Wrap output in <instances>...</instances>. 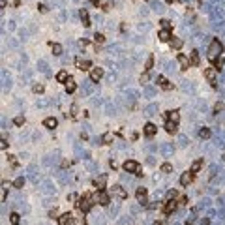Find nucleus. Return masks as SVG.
Returning <instances> with one entry per match:
<instances>
[{
  "label": "nucleus",
  "mask_w": 225,
  "mask_h": 225,
  "mask_svg": "<svg viewBox=\"0 0 225 225\" xmlns=\"http://www.w3.org/2000/svg\"><path fill=\"white\" fill-rule=\"evenodd\" d=\"M221 53H223V43L216 38V39H212L210 41V45H208V51H206V56L210 62H216L220 56H221Z\"/></svg>",
  "instance_id": "1"
},
{
  "label": "nucleus",
  "mask_w": 225,
  "mask_h": 225,
  "mask_svg": "<svg viewBox=\"0 0 225 225\" xmlns=\"http://www.w3.org/2000/svg\"><path fill=\"white\" fill-rule=\"evenodd\" d=\"M94 199H96V195H83L81 199H79V203H77V208L81 210V212H88L90 208H92V205H94Z\"/></svg>",
  "instance_id": "2"
},
{
  "label": "nucleus",
  "mask_w": 225,
  "mask_h": 225,
  "mask_svg": "<svg viewBox=\"0 0 225 225\" xmlns=\"http://www.w3.org/2000/svg\"><path fill=\"white\" fill-rule=\"evenodd\" d=\"M111 193H113L116 199H120V201L128 199V191L124 189V186H122V184H116V186H113V188H111Z\"/></svg>",
  "instance_id": "3"
},
{
  "label": "nucleus",
  "mask_w": 225,
  "mask_h": 225,
  "mask_svg": "<svg viewBox=\"0 0 225 225\" xmlns=\"http://www.w3.org/2000/svg\"><path fill=\"white\" fill-rule=\"evenodd\" d=\"M139 169H141V165H139L135 159H126V162H124V171H126V173H133V175H137Z\"/></svg>",
  "instance_id": "4"
},
{
  "label": "nucleus",
  "mask_w": 225,
  "mask_h": 225,
  "mask_svg": "<svg viewBox=\"0 0 225 225\" xmlns=\"http://www.w3.org/2000/svg\"><path fill=\"white\" fill-rule=\"evenodd\" d=\"M135 197H137V201H139V205L141 206H146L148 205V201H146V188H137V191H135Z\"/></svg>",
  "instance_id": "5"
},
{
  "label": "nucleus",
  "mask_w": 225,
  "mask_h": 225,
  "mask_svg": "<svg viewBox=\"0 0 225 225\" xmlns=\"http://www.w3.org/2000/svg\"><path fill=\"white\" fill-rule=\"evenodd\" d=\"M159 152H162L165 158H173V154H175V146L171 145V143H162V146H159Z\"/></svg>",
  "instance_id": "6"
},
{
  "label": "nucleus",
  "mask_w": 225,
  "mask_h": 225,
  "mask_svg": "<svg viewBox=\"0 0 225 225\" xmlns=\"http://www.w3.org/2000/svg\"><path fill=\"white\" fill-rule=\"evenodd\" d=\"M58 225H75V218H73V214H70V212L62 214V216L58 218Z\"/></svg>",
  "instance_id": "7"
},
{
  "label": "nucleus",
  "mask_w": 225,
  "mask_h": 225,
  "mask_svg": "<svg viewBox=\"0 0 225 225\" xmlns=\"http://www.w3.org/2000/svg\"><path fill=\"white\" fill-rule=\"evenodd\" d=\"M216 77H218V70L214 68V66L205 70V79H206L208 83H212V84H214V83H216Z\"/></svg>",
  "instance_id": "8"
},
{
  "label": "nucleus",
  "mask_w": 225,
  "mask_h": 225,
  "mask_svg": "<svg viewBox=\"0 0 225 225\" xmlns=\"http://www.w3.org/2000/svg\"><path fill=\"white\" fill-rule=\"evenodd\" d=\"M94 90V81L88 79V81H83V90H81V96H90Z\"/></svg>",
  "instance_id": "9"
},
{
  "label": "nucleus",
  "mask_w": 225,
  "mask_h": 225,
  "mask_svg": "<svg viewBox=\"0 0 225 225\" xmlns=\"http://www.w3.org/2000/svg\"><path fill=\"white\" fill-rule=\"evenodd\" d=\"M96 199H98V203L101 206H107L111 203V197H109V193H105V191H98L96 193Z\"/></svg>",
  "instance_id": "10"
},
{
  "label": "nucleus",
  "mask_w": 225,
  "mask_h": 225,
  "mask_svg": "<svg viewBox=\"0 0 225 225\" xmlns=\"http://www.w3.org/2000/svg\"><path fill=\"white\" fill-rule=\"evenodd\" d=\"M176 60H178V66H180V70H188V68L191 66V60H189L186 55H182V53H180V55L176 56Z\"/></svg>",
  "instance_id": "11"
},
{
  "label": "nucleus",
  "mask_w": 225,
  "mask_h": 225,
  "mask_svg": "<svg viewBox=\"0 0 225 225\" xmlns=\"http://www.w3.org/2000/svg\"><path fill=\"white\" fill-rule=\"evenodd\" d=\"M107 184V175H100L98 178H94V186L98 188V191H103Z\"/></svg>",
  "instance_id": "12"
},
{
  "label": "nucleus",
  "mask_w": 225,
  "mask_h": 225,
  "mask_svg": "<svg viewBox=\"0 0 225 225\" xmlns=\"http://www.w3.org/2000/svg\"><path fill=\"white\" fill-rule=\"evenodd\" d=\"M79 17H81V23H83V26H90L92 23H90V17H88V12H87V9H84V8H81L79 9Z\"/></svg>",
  "instance_id": "13"
},
{
  "label": "nucleus",
  "mask_w": 225,
  "mask_h": 225,
  "mask_svg": "<svg viewBox=\"0 0 225 225\" xmlns=\"http://www.w3.org/2000/svg\"><path fill=\"white\" fill-rule=\"evenodd\" d=\"M191 180H193V173H182V176H180V184L184 186V188H188L189 184H191Z\"/></svg>",
  "instance_id": "14"
},
{
  "label": "nucleus",
  "mask_w": 225,
  "mask_h": 225,
  "mask_svg": "<svg viewBox=\"0 0 225 225\" xmlns=\"http://www.w3.org/2000/svg\"><path fill=\"white\" fill-rule=\"evenodd\" d=\"M143 131H145V135H146V137H154V135H156V131H158V128H156L152 122H148V124H145Z\"/></svg>",
  "instance_id": "15"
},
{
  "label": "nucleus",
  "mask_w": 225,
  "mask_h": 225,
  "mask_svg": "<svg viewBox=\"0 0 225 225\" xmlns=\"http://www.w3.org/2000/svg\"><path fill=\"white\" fill-rule=\"evenodd\" d=\"M101 77H103V68H92V71H90V79H92L94 83H98Z\"/></svg>",
  "instance_id": "16"
},
{
  "label": "nucleus",
  "mask_w": 225,
  "mask_h": 225,
  "mask_svg": "<svg viewBox=\"0 0 225 225\" xmlns=\"http://www.w3.org/2000/svg\"><path fill=\"white\" fill-rule=\"evenodd\" d=\"M156 81H158V84H159V87H162L163 90H171V88H173V84H171L165 77H163V75H158V77H156Z\"/></svg>",
  "instance_id": "17"
},
{
  "label": "nucleus",
  "mask_w": 225,
  "mask_h": 225,
  "mask_svg": "<svg viewBox=\"0 0 225 225\" xmlns=\"http://www.w3.org/2000/svg\"><path fill=\"white\" fill-rule=\"evenodd\" d=\"M176 210V201L175 199H169L167 203H165V206H163V212L165 214H173Z\"/></svg>",
  "instance_id": "18"
},
{
  "label": "nucleus",
  "mask_w": 225,
  "mask_h": 225,
  "mask_svg": "<svg viewBox=\"0 0 225 225\" xmlns=\"http://www.w3.org/2000/svg\"><path fill=\"white\" fill-rule=\"evenodd\" d=\"M75 66H77V70H81V71H87V70H90V62L83 60V58H77L75 60Z\"/></svg>",
  "instance_id": "19"
},
{
  "label": "nucleus",
  "mask_w": 225,
  "mask_h": 225,
  "mask_svg": "<svg viewBox=\"0 0 225 225\" xmlns=\"http://www.w3.org/2000/svg\"><path fill=\"white\" fill-rule=\"evenodd\" d=\"M165 131H167V133H176V131H178V122L167 120V122H165Z\"/></svg>",
  "instance_id": "20"
},
{
  "label": "nucleus",
  "mask_w": 225,
  "mask_h": 225,
  "mask_svg": "<svg viewBox=\"0 0 225 225\" xmlns=\"http://www.w3.org/2000/svg\"><path fill=\"white\" fill-rule=\"evenodd\" d=\"M43 126H45V128H49V130H55V128L58 126V120L55 118V116H49V118H45V120H43Z\"/></svg>",
  "instance_id": "21"
},
{
  "label": "nucleus",
  "mask_w": 225,
  "mask_h": 225,
  "mask_svg": "<svg viewBox=\"0 0 225 225\" xmlns=\"http://www.w3.org/2000/svg\"><path fill=\"white\" fill-rule=\"evenodd\" d=\"M150 8H152L154 12H158V13H163V12H165L163 2H158V0H152V2H150Z\"/></svg>",
  "instance_id": "22"
},
{
  "label": "nucleus",
  "mask_w": 225,
  "mask_h": 225,
  "mask_svg": "<svg viewBox=\"0 0 225 225\" xmlns=\"http://www.w3.org/2000/svg\"><path fill=\"white\" fill-rule=\"evenodd\" d=\"M203 169V158H199V159H195L193 163H191V173H199V171Z\"/></svg>",
  "instance_id": "23"
},
{
  "label": "nucleus",
  "mask_w": 225,
  "mask_h": 225,
  "mask_svg": "<svg viewBox=\"0 0 225 225\" xmlns=\"http://www.w3.org/2000/svg\"><path fill=\"white\" fill-rule=\"evenodd\" d=\"M158 38L162 39V41H171V30L162 28V30H159V34H158Z\"/></svg>",
  "instance_id": "24"
},
{
  "label": "nucleus",
  "mask_w": 225,
  "mask_h": 225,
  "mask_svg": "<svg viewBox=\"0 0 225 225\" xmlns=\"http://www.w3.org/2000/svg\"><path fill=\"white\" fill-rule=\"evenodd\" d=\"M113 141H114V135H113L111 131H107V133L101 135V143H103V145H111Z\"/></svg>",
  "instance_id": "25"
},
{
  "label": "nucleus",
  "mask_w": 225,
  "mask_h": 225,
  "mask_svg": "<svg viewBox=\"0 0 225 225\" xmlns=\"http://www.w3.org/2000/svg\"><path fill=\"white\" fill-rule=\"evenodd\" d=\"M182 45H184V39L182 38H173L171 39V49H180Z\"/></svg>",
  "instance_id": "26"
},
{
  "label": "nucleus",
  "mask_w": 225,
  "mask_h": 225,
  "mask_svg": "<svg viewBox=\"0 0 225 225\" xmlns=\"http://www.w3.org/2000/svg\"><path fill=\"white\" fill-rule=\"evenodd\" d=\"M189 60H191V66H199V64H201V56H199V51H193V53H191Z\"/></svg>",
  "instance_id": "27"
},
{
  "label": "nucleus",
  "mask_w": 225,
  "mask_h": 225,
  "mask_svg": "<svg viewBox=\"0 0 225 225\" xmlns=\"http://www.w3.org/2000/svg\"><path fill=\"white\" fill-rule=\"evenodd\" d=\"M68 79H70V75H68V71H66V70H62V71H58V73H56V81H58V83H66Z\"/></svg>",
  "instance_id": "28"
},
{
  "label": "nucleus",
  "mask_w": 225,
  "mask_h": 225,
  "mask_svg": "<svg viewBox=\"0 0 225 225\" xmlns=\"http://www.w3.org/2000/svg\"><path fill=\"white\" fill-rule=\"evenodd\" d=\"M75 88H77V84H75V81L70 77V79L66 81V92H68V94H71V92H75Z\"/></svg>",
  "instance_id": "29"
},
{
  "label": "nucleus",
  "mask_w": 225,
  "mask_h": 225,
  "mask_svg": "<svg viewBox=\"0 0 225 225\" xmlns=\"http://www.w3.org/2000/svg\"><path fill=\"white\" fill-rule=\"evenodd\" d=\"M145 114H148V116H152V114H158V105L156 103H150L146 109H145Z\"/></svg>",
  "instance_id": "30"
},
{
  "label": "nucleus",
  "mask_w": 225,
  "mask_h": 225,
  "mask_svg": "<svg viewBox=\"0 0 225 225\" xmlns=\"http://www.w3.org/2000/svg\"><path fill=\"white\" fill-rule=\"evenodd\" d=\"M51 49H53V55H55V56H60L62 53H64V49H62L60 43H51Z\"/></svg>",
  "instance_id": "31"
},
{
  "label": "nucleus",
  "mask_w": 225,
  "mask_h": 225,
  "mask_svg": "<svg viewBox=\"0 0 225 225\" xmlns=\"http://www.w3.org/2000/svg\"><path fill=\"white\" fill-rule=\"evenodd\" d=\"M43 191H45V193H49V195H51V193H55L56 189H55V186H53L51 182L47 180V182H43Z\"/></svg>",
  "instance_id": "32"
},
{
  "label": "nucleus",
  "mask_w": 225,
  "mask_h": 225,
  "mask_svg": "<svg viewBox=\"0 0 225 225\" xmlns=\"http://www.w3.org/2000/svg\"><path fill=\"white\" fill-rule=\"evenodd\" d=\"M210 130H208V128H201V130H199V137L201 139H205V141H206V139H210Z\"/></svg>",
  "instance_id": "33"
},
{
  "label": "nucleus",
  "mask_w": 225,
  "mask_h": 225,
  "mask_svg": "<svg viewBox=\"0 0 225 225\" xmlns=\"http://www.w3.org/2000/svg\"><path fill=\"white\" fill-rule=\"evenodd\" d=\"M167 118L173 120V122H178V120H180V114H178V111H169V113H167Z\"/></svg>",
  "instance_id": "34"
},
{
  "label": "nucleus",
  "mask_w": 225,
  "mask_h": 225,
  "mask_svg": "<svg viewBox=\"0 0 225 225\" xmlns=\"http://www.w3.org/2000/svg\"><path fill=\"white\" fill-rule=\"evenodd\" d=\"M25 122H26V118H25L23 114H17L15 118H13V124H15V126H19V128H21V126H25Z\"/></svg>",
  "instance_id": "35"
},
{
  "label": "nucleus",
  "mask_w": 225,
  "mask_h": 225,
  "mask_svg": "<svg viewBox=\"0 0 225 225\" xmlns=\"http://www.w3.org/2000/svg\"><path fill=\"white\" fill-rule=\"evenodd\" d=\"M152 66H154V56H152V55H148L146 64H145V71H150V70H152Z\"/></svg>",
  "instance_id": "36"
},
{
  "label": "nucleus",
  "mask_w": 225,
  "mask_h": 225,
  "mask_svg": "<svg viewBox=\"0 0 225 225\" xmlns=\"http://www.w3.org/2000/svg\"><path fill=\"white\" fill-rule=\"evenodd\" d=\"M9 221H12V225H19L21 223V216L17 212H12V216H9Z\"/></svg>",
  "instance_id": "37"
},
{
  "label": "nucleus",
  "mask_w": 225,
  "mask_h": 225,
  "mask_svg": "<svg viewBox=\"0 0 225 225\" xmlns=\"http://www.w3.org/2000/svg\"><path fill=\"white\" fill-rule=\"evenodd\" d=\"M38 70L49 75V70H47V62H45V60H38Z\"/></svg>",
  "instance_id": "38"
},
{
  "label": "nucleus",
  "mask_w": 225,
  "mask_h": 225,
  "mask_svg": "<svg viewBox=\"0 0 225 225\" xmlns=\"http://www.w3.org/2000/svg\"><path fill=\"white\" fill-rule=\"evenodd\" d=\"M143 94L146 96V98H154V96H156V90H154L152 87H146V88L143 90Z\"/></svg>",
  "instance_id": "39"
},
{
  "label": "nucleus",
  "mask_w": 225,
  "mask_h": 225,
  "mask_svg": "<svg viewBox=\"0 0 225 225\" xmlns=\"http://www.w3.org/2000/svg\"><path fill=\"white\" fill-rule=\"evenodd\" d=\"M178 145H180V146H188V145H189V139H188L186 135H178Z\"/></svg>",
  "instance_id": "40"
},
{
  "label": "nucleus",
  "mask_w": 225,
  "mask_h": 225,
  "mask_svg": "<svg viewBox=\"0 0 225 225\" xmlns=\"http://www.w3.org/2000/svg\"><path fill=\"white\" fill-rule=\"evenodd\" d=\"M13 186L21 189V188H23V186H25V178H23V176H17V178L13 180Z\"/></svg>",
  "instance_id": "41"
},
{
  "label": "nucleus",
  "mask_w": 225,
  "mask_h": 225,
  "mask_svg": "<svg viewBox=\"0 0 225 225\" xmlns=\"http://www.w3.org/2000/svg\"><path fill=\"white\" fill-rule=\"evenodd\" d=\"M159 25H162V28H165V30H171V26H173V23H171L169 19H162Z\"/></svg>",
  "instance_id": "42"
},
{
  "label": "nucleus",
  "mask_w": 225,
  "mask_h": 225,
  "mask_svg": "<svg viewBox=\"0 0 225 225\" xmlns=\"http://www.w3.org/2000/svg\"><path fill=\"white\" fill-rule=\"evenodd\" d=\"M6 197H8V184L4 182V184H2V193H0V199H2V203H6Z\"/></svg>",
  "instance_id": "43"
},
{
  "label": "nucleus",
  "mask_w": 225,
  "mask_h": 225,
  "mask_svg": "<svg viewBox=\"0 0 225 225\" xmlns=\"http://www.w3.org/2000/svg\"><path fill=\"white\" fill-rule=\"evenodd\" d=\"M126 94L130 96V100H137V98H139V92H137V90H131V88H128Z\"/></svg>",
  "instance_id": "44"
},
{
  "label": "nucleus",
  "mask_w": 225,
  "mask_h": 225,
  "mask_svg": "<svg viewBox=\"0 0 225 225\" xmlns=\"http://www.w3.org/2000/svg\"><path fill=\"white\" fill-rule=\"evenodd\" d=\"M182 88H184L186 92H193V87H191L189 81H182Z\"/></svg>",
  "instance_id": "45"
},
{
  "label": "nucleus",
  "mask_w": 225,
  "mask_h": 225,
  "mask_svg": "<svg viewBox=\"0 0 225 225\" xmlns=\"http://www.w3.org/2000/svg\"><path fill=\"white\" fill-rule=\"evenodd\" d=\"M77 113H79V107H77V103H73L71 109H70V116H73V118H75V116H77Z\"/></svg>",
  "instance_id": "46"
},
{
  "label": "nucleus",
  "mask_w": 225,
  "mask_h": 225,
  "mask_svg": "<svg viewBox=\"0 0 225 225\" xmlns=\"http://www.w3.org/2000/svg\"><path fill=\"white\" fill-rule=\"evenodd\" d=\"M94 41H96V43H103V41H105V36L96 32V34H94Z\"/></svg>",
  "instance_id": "47"
},
{
  "label": "nucleus",
  "mask_w": 225,
  "mask_h": 225,
  "mask_svg": "<svg viewBox=\"0 0 225 225\" xmlns=\"http://www.w3.org/2000/svg\"><path fill=\"white\" fill-rule=\"evenodd\" d=\"M8 162L12 163V167H17V165H19V162H17V156H12V154L8 156Z\"/></svg>",
  "instance_id": "48"
},
{
  "label": "nucleus",
  "mask_w": 225,
  "mask_h": 225,
  "mask_svg": "<svg viewBox=\"0 0 225 225\" xmlns=\"http://www.w3.org/2000/svg\"><path fill=\"white\" fill-rule=\"evenodd\" d=\"M171 171H173V165L171 163H163L162 165V173H171Z\"/></svg>",
  "instance_id": "49"
},
{
  "label": "nucleus",
  "mask_w": 225,
  "mask_h": 225,
  "mask_svg": "<svg viewBox=\"0 0 225 225\" xmlns=\"http://www.w3.org/2000/svg\"><path fill=\"white\" fill-rule=\"evenodd\" d=\"M32 90H34V94H41V92H43V84H34Z\"/></svg>",
  "instance_id": "50"
},
{
  "label": "nucleus",
  "mask_w": 225,
  "mask_h": 225,
  "mask_svg": "<svg viewBox=\"0 0 225 225\" xmlns=\"http://www.w3.org/2000/svg\"><path fill=\"white\" fill-rule=\"evenodd\" d=\"M214 68H216V70H218V71H220V70H221V68H223V58H218V60H216V62H214Z\"/></svg>",
  "instance_id": "51"
},
{
  "label": "nucleus",
  "mask_w": 225,
  "mask_h": 225,
  "mask_svg": "<svg viewBox=\"0 0 225 225\" xmlns=\"http://www.w3.org/2000/svg\"><path fill=\"white\" fill-rule=\"evenodd\" d=\"M36 105H38V107H47V105H49V101H47V100H43V98H39V100L36 101Z\"/></svg>",
  "instance_id": "52"
},
{
  "label": "nucleus",
  "mask_w": 225,
  "mask_h": 225,
  "mask_svg": "<svg viewBox=\"0 0 225 225\" xmlns=\"http://www.w3.org/2000/svg\"><path fill=\"white\" fill-rule=\"evenodd\" d=\"M38 9H39L41 13H47V12H49V6H47V4H38Z\"/></svg>",
  "instance_id": "53"
},
{
  "label": "nucleus",
  "mask_w": 225,
  "mask_h": 225,
  "mask_svg": "<svg viewBox=\"0 0 225 225\" xmlns=\"http://www.w3.org/2000/svg\"><path fill=\"white\" fill-rule=\"evenodd\" d=\"M148 79H150V75H148V71H145V73L141 75V83H146Z\"/></svg>",
  "instance_id": "54"
},
{
  "label": "nucleus",
  "mask_w": 225,
  "mask_h": 225,
  "mask_svg": "<svg viewBox=\"0 0 225 225\" xmlns=\"http://www.w3.org/2000/svg\"><path fill=\"white\" fill-rule=\"evenodd\" d=\"M223 109V103H216V107H214V113H220Z\"/></svg>",
  "instance_id": "55"
},
{
  "label": "nucleus",
  "mask_w": 225,
  "mask_h": 225,
  "mask_svg": "<svg viewBox=\"0 0 225 225\" xmlns=\"http://www.w3.org/2000/svg\"><path fill=\"white\" fill-rule=\"evenodd\" d=\"M8 145H9V143L6 141V139H2V143H0V148H2V150H6V148H8Z\"/></svg>",
  "instance_id": "56"
},
{
  "label": "nucleus",
  "mask_w": 225,
  "mask_h": 225,
  "mask_svg": "<svg viewBox=\"0 0 225 225\" xmlns=\"http://www.w3.org/2000/svg\"><path fill=\"white\" fill-rule=\"evenodd\" d=\"M56 208H53V210H49V218H56Z\"/></svg>",
  "instance_id": "57"
},
{
  "label": "nucleus",
  "mask_w": 225,
  "mask_h": 225,
  "mask_svg": "<svg viewBox=\"0 0 225 225\" xmlns=\"http://www.w3.org/2000/svg\"><path fill=\"white\" fill-rule=\"evenodd\" d=\"M109 165H111L113 169H116V167H118V163H116V159H111V162H109Z\"/></svg>",
  "instance_id": "58"
},
{
  "label": "nucleus",
  "mask_w": 225,
  "mask_h": 225,
  "mask_svg": "<svg viewBox=\"0 0 225 225\" xmlns=\"http://www.w3.org/2000/svg\"><path fill=\"white\" fill-rule=\"evenodd\" d=\"M201 225H210V220H208V218H203V220H201Z\"/></svg>",
  "instance_id": "59"
},
{
  "label": "nucleus",
  "mask_w": 225,
  "mask_h": 225,
  "mask_svg": "<svg viewBox=\"0 0 225 225\" xmlns=\"http://www.w3.org/2000/svg\"><path fill=\"white\" fill-rule=\"evenodd\" d=\"M114 79H116V75H114V73H111V75H109V77H107V81H109V83H113Z\"/></svg>",
  "instance_id": "60"
},
{
  "label": "nucleus",
  "mask_w": 225,
  "mask_h": 225,
  "mask_svg": "<svg viewBox=\"0 0 225 225\" xmlns=\"http://www.w3.org/2000/svg\"><path fill=\"white\" fill-rule=\"evenodd\" d=\"M75 199H77V195H75V193H71V195H68V201H75Z\"/></svg>",
  "instance_id": "61"
},
{
  "label": "nucleus",
  "mask_w": 225,
  "mask_h": 225,
  "mask_svg": "<svg viewBox=\"0 0 225 225\" xmlns=\"http://www.w3.org/2000/svg\"><path fill=\"white\" fill-rule=\"evenodd\" d=\"M6 4H8L6 0H0V6H2V8H6Z\"/></svg>",
  "instance_id": "62"
},
{
  "label": "nucleus",
  "mask_w": 225,
  "mask_h": 225,
  "mask_svg": "<svg viewBox=\"0 0 225 225\" xmlns=\"http://www.w3.org/2000/svg\"><path fill=\"white\" fill-rule=\"evenodd\" d=\"M152 225H165V223H163V221H154Z\"/></svg>",
  "instance_id": "63"
},
{
  "label": "nucleus",
  "mask_w": 225,
  "mask_h": 225,
  "mask_svg": "<svg viewBox=\"0 0 225 225\" xmlns=\"http://www.w3.org/2000/svg\"><path fill=\"white\" fill-rule=\"evenodd\" d=\"M223 162H225V154H223Z\"/></svg>",
  "instance_id": "64"
}]
</instances>
